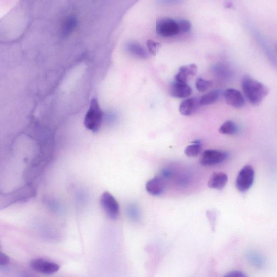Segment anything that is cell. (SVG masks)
Wrapping results in <instances>:
<instances>
[{
  "instance_id": "6da1fadb",
  "label": "cell",
  "mask_w": 277,
  "mask_h": 277,
  "mask_svg": "<svg viewBox=\"0 0 277 277\" xmlns=\"http://www.w3.org/2000/svg\"><path fill=\"white\" fill-rule=\"evenodd\" d=\"M242 87L248 101L254 106L261 103L269 93L267 86L248 75L243 77Z\"/></svg>"
},
{
  "instance_id": "7a4b0ae2",
  "label": "cell",
  "mask_w": 277,
  "mask_h": 277,
  "mask_svg": "<svg viewBox=\"0 0 277 277\" xmlns=\"http://www.w3.org/2000/svg\"><path fill=\"white\" fill-rule=\"evenodd\" d=\"M103 118V112L97 100L92 99L89 109L85 116L84 125L86 128L92 132H98L101 128Z\"/></svg>"
},
{
  "instance_id": "3957f363",
  "label": "cell",
  "mask_w": 277,
  "mask_h": 277,
  "mask_svg": "<svg viewBox=\"0 0 277 277\" xmlns=\"http://www.w3.org/2000/svg\"><path fill=\"white\" fill-rule=\"evenodd\" d=\"M255 176L254 170L251 165H246L238 173L236 181L237 190L241 192L247 191L252 186Z\"/></svg>"
},
{
  "instance_id": "277c9868",
  "label": "cell",
  "mask_w": 277,
  "mask_h": 277,
  "mask_svg": "<svg viewBox=\"0 0 277 277\" xmlns=\"http://www.w3.org/2000/svg\"><path fill=\"white\" fill-rule=\"evenodd\" d=\"M101 204L105 214L109 219L115 220L118 217L119 205L111 194L108 192H104L101 196Z\"/></svg>"
},
{
  "instance_id": "5b68a950",
  "label": "cell",
  "mask_w": 277,
  "mask_h": 277,
  "mask_svg": "<svg viewBox=\"0 0 277 277\" xmlns=\"http://www.w3.org/2000/svg\"><path fill=\"white\" fill-rule=\"evenodd\" d=\"M157 34L168 37L178 35L180 32L178 23L170 18L159 19L156 24Z\"/></svg>"
},
{
  "instance_id": "8992f818",
  "label": "cell",
  "mask_w": 277,
  "mask_h": 277,
  "mask_svg": "<svg viewBox=\"0 0 277 277\" xmlns=\"http://www.w3.org/2000/svg\"><path fill=\"white\" fill-rule=\"evenodd\" d=\"M228 157V154L225 152L208 149L203 153L200 163L204 166L217 165L224 162Z\"/></svg>"
},
{
  "instance_id": "52a82bcc",
  "label": "cell",
  "mask_w": 277,
  "mask_h": 277,
  "mask_svg": "<svg viewBox=\"0 0 277 277\" xmlns=\"http://www.w3.org/2000/svg\"><path fill=\"white\" fill-rule=\"evenodd\" d=\"M30 267L37 273L47 275L57 273L60 270L57 264L40 258L33 260Z\"/></svg>"
},
{
  "instance_id": "ba28073f",
  "label": "cell",
  "mask_w": 277,
  "mask_h": 277,
  "mask_svg": "<svg viewBox=\"0 0 277 277\" xmlns=\"http://www.w3.org/2000/svg\"><path fill=\"white\" fill-rule=\"evenodd\" d=\"M224 96L225 101L230 106L241 108L245 104V99L243 94L240 91L234 88H228L225 91Z\"/></svg>"
},
{
  "instance_id": "9c48e42d",
  "label": "cell",
  "mask_w": 277,
  "mask_h": 277,
  "mask_svg": "<svg viewBox=\"0 0 277 277\" xmlns=\"http://www.w3.org/2000/svg\"><path fill=\"white\" fill-rule=\"evenodd\" d=\"M201 106L200 99L191 98L182 101L180 104L179 110L182 115L190 116L196 113Z\"/></svg>"
},
{
  "instance_id": "30bf717a",
  "label": "cell",
  "mask_w": 277,
  "mask_h": 277,
  "mask_svg": "<svg viewBox=\"0 0 277 277\" xmlns=\"http://www.w3.org/2000/svg\"><path fill=\"white\" fill-rule=\"evenodd\" d=\"M198 67L196 64L181 66L179 69V73L174 76L175 82L187 85L188 76L196 75Z\"/></svg>"
},
{
  "instance_id": "8fae6325",
  "label": "cell",
  "mask_w": 277,
  "mask_h": 277,
  "mask_svg": "<svg viewBox=\"0 0 277 277\" xmlns=\"http://www.w3.org/2000/svg\"><path fill=\"white\" fill-rule=\"evenodd\" d=\"M147 192L154 196H158L164 192L165 189V183L160 177L156 176L149 180L146 183Z\"/></svg>"
},
{
  "instance_id": "7c38bea8",
  "label": "cell",
  "mask_w": 277,
  "mask_h": 277,
  "mask_svg": "<svg viewBox=\"0 0 277 277\" xmlns=\"http://www.w3.org/2000/svg\"><path fill=\"white\" fill-rule=\"evenodd\" d=\"M171 96L178 98H185L190 97L192 93V88L186 84H181L175 82L170 87Z\"/></svg>"
},
{
  "instance_id": "4fadbf2b",
  "label": "cell",
  "mask_w": 277,
  "mask_h": 277,
  "mask_svg": "<svg viewBox=\"0 0 277 277\" xmlns=\"http://www.w3.org/2000/svg\"><path fill=\"white\" fill-rule=\"evenodd\" d=\"M228 181V176L223 173H213L208 182V186L210 188L221 190L226 186Z\"/></svg>"
},
{
  "instance_id": "5bb4252c",
  "label": "cell",
  "mask_w": 277,
  "mask_h": 277,
  "mask_svg": "<svg viewBox=\"0 0 277 277\" xmlns=\"http://www.w3.org/2000/svg\"><path fill=\"white\" fill-rule=\"evenodd\" d=\"M127 49L128 51L135 57L140 59H146L147 53L139 44L136 42H131L127 45Z\"/></svg>"
},
{
  "instance_id": "9a60e30c",
  "label": "cell",
  "mask_w": 277,
  "mask_h": 277,
  "mask_svg": "<svg viewBox=\"0 0 277 277\" xmlns=\"http://www.w3.org/2000/svg\"><path fill=\"white\" fill-rule=\"evenodd\" d=\"M219 132L223 135H235L238 132V127L235 122L228 120L220 126Z\"/></svg>"
},
{
  "instance_id": "2e32d148",
  "label": "cell",
  "mask_w": 277,
  "mask_h": 277,
  "mask_svg": "<svg viewBox=\"0 0 277 277\" xmlns=\"http://www.w3.org/2000/svg\"><path fill=\"white\" fill-rule=\"evenodd\" d=\"M220 97V92L218 90L212 91L205 94L200 99V103L202 106L211 104L218 101Z\"/></svg>"
},
{
  "instance_id": "e0dca14e",
  "label": "cell",
  "mask_w": 277,
  "mask_h": 277,
  "mask_svg": "<svg viewBox=\"0 0 277 277\" xmlns=\"http://www.w3.org/2000/svg\"><path fill=\"white\" fill-rule=\"evenodd\" d=\"M202 148L201 142L197 140L185 148V153L187 157H197L201 153Z\"/></svg>"
},
{
  "instance_id": "ac0fdd59",
  "label": "cell",
  "mask_w": 277,
  "mask_h": 277,
  "mask_svg": "<svg viewBox=\"0 0 277 277\" xmlns=\"http://www.w3.org/2000/svg\"><path fill=\"white\" fill-rule=\"evenodd\" d=\"M213 85L211 81L205 80L202 78H199L196 80V86L197 90L199 92H205L207 91Z\"/></svg>"
},
{
  "instance_id": "d6986e66",
  "label": "cell",
  "mask_w": 277,
  "mask_h": 277,
  "mask_svg": "<svg viewBox=\"0 0 277 277\" xmlns=\"http://www.w3.org/2000/svg\"><path fill=\"white\" fill-rule=\"evenodd\" d=\"M77 21L74 17H69L66 21L64 26V33L65 35H68L76 27Z\"/></svg>"
},
{
  "instance_id": "ffe728a7",
  "label": "cell",
  "mask_w": 277,
  "mask_h": 277,
  "mask_svg": "<svg viewBox=\"0 0 277 277\" xmlns=\"http://www.w3.org/2000/svg\"><path fill=\"white\" fill-rule=\"evenodd\" d=\"M146 45L149 53L153 55H157L160 47H161V44L152 40H148L147 41Z\"/></svg>"
},
{
  "instance_id": "44dd1931",
  "label": "cell",
  "mask_w": 277,
  "mask_h": 277,
  "mask_svg": "<svg viewBox=\"0 0 277 277\" xmlns=\"http://www.w3.org/2000/svg\"><path fill=\"white\" fill-rule=\"evenodd\" d=\"M177 23H178L180 32L187 33L191 29L192 25L189 21L183 19Z\"/></svg>"
},
{
  "instance_id": "7402d4cb",
  "label": "cell",
  "mask_w": 277,
  "mask_h": 277,
  "mask_svg": "<svg viewBox=\"0 0 277 277\" xmlns=\"http://www.w3.org/2000/svg\"><path fill=\"white\" fill-rule=\"evenodd\" d=\"M10 262V258L8 255L2 251L0 253V266L1 267H5V266L9 264Z\"/></svg>"
},
{
  "instance_id": "603a6c76",
  "label": "cell",
  "mask_w": 277,
  "mask_h": 277,
  "mask_svg": "<svg viewBox=\"0 0 277 277\" xmlns=\"http://www.w3.org/2000/svg\"><path fill=\"white\" fill-rule=\"evenodd\" d=\"M224 277H248L245 274L239 271H234L226 274Z\"/></svg>"
},
{
  "instance_id": "cb8c5ba5",
  "label": "cell",
  "mask_w": 277,
  "mask_h": 277,
  "mask_svg": "<svg viewBox=\"0 0 277 277\" xmlns=\"http://www.w3.org/2000/svg\"><path fill=\"white\" fill-rule=\"evenodd\" d=\"M130 217L134 221H138L139 219V214L136 208H131L129 210Z\"/></svg>"
},
{
  "instance_id": "d4e9b609",
  "label": "cell",
  "mask_w": 277,
  "mask_h": 277,
  "mask_svg": "<svg viewBox=\"0 0 277 277\" xmlns=\"http://www.w3.org/2000/svg\"></svg>"
}]
</instances>
